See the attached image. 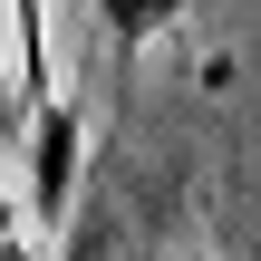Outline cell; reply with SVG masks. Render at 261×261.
<instances>
[{
  "instance_id": "277c9868",
  "label": "cell",
  "mask_w": 261,
  "mask_h": 261,
  "mask_svg": "<svg viewBox=\"0 0 261 261\" xmlns=\"http://www.w3.org/2000/svg\"><path fill=\"white\" fill-rule=\"evenodd\" d=\"M0 261H29V252H19V242H0Z\"/></svg>"
},
{
  "instance_id": "3957f363",
  "label": "cell",
  "mask_w": 261,
  "mask_h": 261,
  "mask_svg": "<svg viewBox=\"0 0 261 261\" xmlns=\"http://www.w3.org/2000/svg\"><path fill=\"white\" fill-rule=\"evenodd\" d=\"M97 10H107V29H116V48H136V39H145V29H155L165 10H184V0H97Z\"/></svg>"
},
{
  "instance_id": "5b68a950",
  "label": "cell",
  "mask_w": 261,
  "mask_h": 261,
  "mask_svg": "<svg viewBox=\"0 0 261 261\" xmlns=\"http://www.w3.org/2000/svg\"><path fill=\"white\" fill-rule=\"evenodd\" d=\"M0 116H10V77H0Z\"/></svg>"
},
{
  "instance_id": "6da1fadb",
  "label": "cell",
  "mask_w": 261,
  "mask_h": 261,
  "mask_svg": "<svg viewBox=\"0 0 261 261\" xmlns=\"http://www.w3.org/2000/svg\"><path fill=\"white\" fill-rule=\"evenodd\" d=\"M68 165H77V116L48 97V107H39V223L68 203Z\"/></svg>"
},
{
  "instance_id": "7a4b0ae2",
  "label": "cell",
  "mask_w": 261,
  "mask_h": 261,
  "mask_svg": "<svg viewBox=\"0 0 261 261\" xmlns=\"http://www.w3.org/2000/svg\"><path fill=\"white\" fill-rule=\"evenodd\" d=\"M10 39H19V77H29V97L48 107V29H39V0H10Z\"/></svg>"
}]
</instances>
